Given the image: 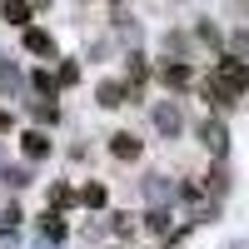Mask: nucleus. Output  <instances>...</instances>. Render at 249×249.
<instances>
[{
    "label": "nucleus",
    "mask_w": 249,
    "mask_h": 249,
    "mask_svg": "<svg viewBox=\"0 0 249 249\" xmlns=\"http://www.w3.org/2000/svg\"><path fill=\"white\" fill-rule=\"evenodd\" d=\"M155 120H160V130H164V135H175V130H179V110H175V105H160Z\"/></svg>",
    "instance_id": "obj_12"
},
{
    "label": "nucleus",
    "mask_w": 249,
    "mask_h": 249,
    "mask_svg": "<svg viewBox=\"0 0 249 249\" xmlns=\"http://www.w3.org/2000/svg\"><path fill=\"white\" fill-rule=\"evenodd\" d=\"M75 199H80V195L70 190V184H50V210H70Z\"/></svg>",
    "instance_id": "obj_10"
},
{
    "label": "nucleus",
    "mask_w": 249,
    "mask_h": 249,
    "mask_svg": "<svg viewBox=\"0 0 249 249\" xmlns=\"http://www.w3.org/2000/svg\"><path fill=\"white\" fill-rule=\"evenodd\" d=\"M40 230H45V239H65L70 224H65V214H60V210H50V214H40Z\"/></svg>",
    "instance_id": "obj_5"
},
{
    "label": "nucleus",
    "mask_w": 249,
    "mask_h": 249,
    "mask_svg": "<svg viewBox=\"0 0 249 249\" xmlns=\"http://www.w3.org/2000/svg\"><path fill=\"white\" fill-rule=\"evenodd\" d=\"M25 50H30V55H50V50H55V40H50L45 30H35V25H25Z\"/></svg>",
    "instance_id": "obj_7"
},
{
    "label": "nucleus",
    "mask_w": 249,
    "mask_h": 249,
    "mask_svg": "<svg viewBox=\"0 0 249 249\" xmlns=\"http://www.w3.org/2000/svg\"><path fill=\"white\" fill-rule=\"evenodd\" d=\"M204 144H210V150H224V124H204Z\"/></svg>",
    "instance_id": "obj_13"
},
{
    "label": "nucleus",
    "mask_w": 249,
    "mask_h": 249,
    "mask_svg": "<svg viewBox=\"0 0 249 249\" xmlns=\"http://www.w3.org/2000/svg\"><path fill=\"white\" fill-rule=\"evenodd\" d=\"M124 95H130V90H124L120 80H105V85H100V105L115 110V105H124Z\"/></svg>",
    "instance_id": "obj_8"
},
{
    "label": "nucleus",
    "mask_w": 249,
    "mask_h": 249,
    "mask_svg": "<svg viewBox=\"0 0 249 249\" xmlns=\"http://www.w3.org/2000/svg\"><path fill=\"white\" fill-rule=\"evenodd\" d=\"M20 150H25L30 160H45V155H50V135H40V130H25V135H20Z\"/></svg>",
    "instance_id": "obj_3"
},
{
    "label": "nucleus",
    "mask_w": 249,
    "mask_h": 249,
    "mask_svg": "<svg viewBox=\"0 0 249 249\" xmlns=\"http://www.w3.org/2000/svg\"><path fill=\"white\" fill-rule=\"evenodd\" d=\"M214 85H224L230 95H244V90H249V65L234 60V55H219V60H214Z\"/></svg>",
    "instance_id": "obj_1"
},
{
    "label": "nucleus",
    "mask_w": 249,
    "mask_h": 249,
    "mask_svg": "<svg viewBox=\"0 0 249 249\" xmlns=\"http://www.w3.org/2000/svg\"><path fill=\"white\" fill-rule=\"evenodd\" d=\"M144 75H150V70H144V60L135 55V60H130V85H144Z\"/></svg>",
    "instance_id": "obj_16"
},
{
    "label": "nucleus",
    "mask_w": 249,
    "mask_h": 249,
    "mask_svg": "<svg viewBox=\"0 0 249 249\" xmlns=\"http://www.w3.org/2000/svg\"><path fill=\"white\" fill-rule=\"evenodd\" d=\"M110 155L115 160H140V135H130V130L110 135Z\"/></svg>",
    "instance_id": "obj_2"
},
{
    "label": "nucleus",
    "mask_w": 249,
    "mask_h": 249,
    "mask_svg": "<svg viewBox=\"0 0 249 249\" xmlns=\"http://www.w3.org/2000/svg\"><path fill=\"white\" fill-rule=\"evenodd\" d=\"M35 120H45V124H55V120H60V110H55V105H35Z\"/></svg>",
    "instance_id": "obj_17"
},
{
    "label": "nucleus",
    "mask_w": 249,
    "mask_h": 249,
    "mask_svg": "<svg viewBox=\"0 0 249 249\" xmlns=\"http://www.w3.org/2000/svg\"><path fill=\"white\" fill-rule=\"evenodd\" d=\"M30 85H35L40 95H60V80H55L50 70H35V75H30Z\"/></svg>",
    "instance_id": "obj_11"
},
{
    "label": "nucleus",
    "mask_w": 249,
    "mask_h": 249,
    "mask_svg": "<svg viewBox=\"0 0 249 249\" xmlns=\"http://www.w3.org/2000/svg\"><path fill=\"white\" fill-rule=\"evenodd\" d=\"M55 80H60V85H75V80H80V70H75V65H70V60H65V65H60V70H55Z\"/></svg>",
    "instance_id": "obj_15"
},
{
    "label": "nucleus",
    "mask_w": 249,
    "mask_h": 249,
    "mask_svg": "<svg viewBox=\"0 0 249 249\" xmlns=\"http://www.w3.org/2000/svg\"><path fill=\"white\" fill-rule=\"evenodd\" d=\"M0 20L25 30V25H30V5H25V0H5V5H0Z\"/></svg>",
    "instance_id": "obj_4"
},
{
    "label": "nucleus",
    "mask_w": 249,
    "mask_h": 249,
    "mask_svg": "<svg viewBox=\"0 0 249 249\" xmlns=\"http://www.w3.org/2000/svg\"><path fill=\"white\" fill-rule=\"evenodd\" d=\"M160 80H164L170 90H184V85L195 80V70H190V65H164V70H160Z\"/></svg>",
    "instance_id": "obj_6"
},
{
    "label": "nucleus",
    "mask_w": 249,
    "mask_h": 249,
    "mask_svg": "<svg viewBox=\"0 0 249 249\" xmlns=\"http://www.w3.org/2000/svg\"><path fill=\"white\" fill-rule=\"evenodd\" d=\"M10 124H15V120H10V115H5V110H0V135H5V130H10Z\"/></svg>",
    "instance_id": "obj_18"
},
{
    "label": "nucleus",
    "mask_w": 249,
    "mask_h": 249,
    "mask_svg": "<svg viewBox=\"0 0 249 249\" xmlns=\"http://www.w3.org/2000/svg\"><path fill=\"white\" fill-rule=\"evenodd\" d=\"M144 224H150V234H164V230H170V214L155 210V214H144Z\"/></svg>",
    "instance_id": "obj_14"
},
{
    "label": "nucleus",
    "mask_w": 249,
    "mask_h": 249,
    "mask_svg": "<svg viewBox=\"0 0 249 249\" xmlns=\"http://www.w3.org/2000/svg\"><path fill=\"white\" fill-rule=\"evenodd\" d=\"M105 199H110L105 184H85V190H80V204H85V210H105Z\"/></svg>",
    "instance_id": "obj_9"
}]
</instances>
